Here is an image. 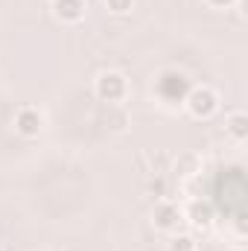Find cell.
Returning a JSON list of instances; mask_svg holds the SVG:
<instances>
[{"label":"cell","instance_id":"ba28073f","mask_svg":"<svg viewBox=\"0 0 248 251\" xmlns=\"http://www.w3.org/2000/svg\"><path fill=\"white\" fill-rule=\"evenodd\" d=\"M170 251H196V240L190 234H175L170 240Z\"/></svg>","mask_w":248,"mask_h":251},{"label":"cell","instance_id":"9c48e42d","mask_svg":"<svg viewBox=\"0 0 248 251\" xmlns=\"http://www.w3.org/2000/svg\"><path fill=\"white\" fill-rule=\"evenodd\" d=\"M131 6H134V0H105V9L114 12V15H125V12H131Z\"/></svg>","mask_w":248,"mask_h":251},{"label":"cell","instance_id":"8992f818","mask_svg":"<svg viewBox=\"0 0 248 251\" xmlns=\"http://www.w3.org/2000/svg\"><path fill=\"white\" fill-rule=\"evenodd\" d=\"M187 222L190 225H196V228H207L210 222H213V207L207 204V201H190V207H187Z\"/></svg>","mask_w":248,"mask_h":251},{"label":"cell","instance_id":"8fae6325","mask_svg":"<svg viewBox=\"0 0 248 251\" xmlns=\"http://www.w3.org/2000/svg\"><path fill=\"white\" fill-rule=\"evenodd\" d=\"M231 251H248L246 246H237V249H231Z\"/></svg>","mask_w":248,"mask_h":251},{"label":"cell","instance_id":"277c9868","mask_svg":"<svg viewBox=\"0 0 248 251\" xmlns=\"http://www.w3.org/2000/svg\"><path fill=\"white\" fill-rule=\"evenodd\" d=\"M41 128H44V114L38 108H32V105L18 108V114H15V131L21 137H38Z\"/></svg>","mask_w":248,"mask_h":251},{"label":"cell","instance_id":"52a82bcc","mask_svg":"<svg viewBox=\"0 0 248 251\" xmlns=\"http://www.w3.org/2000/svg\"><path fill=\"white\" fill-rule=\"evenodd\" d=\"M225 131L234 140H246L248 137V114L246 111H231L228 120H225Z\"/></svg>","mask_w":248,"mask_h":251},{"label":"cell","instance_id":"30bf717a","mask_svg":"<svg viewBox=\"0 0 248 251\" xmlns=\"http://www.w3.org/2000/svg\"><path fill=\"white\" fill-rule=\"evenodd\" d=\"M237 0H207V6H213V9H228V6H234Z\"/></svg>","mask_w":248,"mask_h":251},{"label":"cell","instance_id":"7a4b0ae2","mask_svg":"<svg viewBox=\"0 0 248 251\" xmlns=\"http://www.w3.org/2000/svg\"><path fill=\"white\" fill-rule=\"evenodd\" d=\"M94 91L102 102H123L128 94V82L120 70H102L94 82Z\"/></svg>","mask_w":248,"mask_h":251},{"label":"cell","instance_id":"5b68a950","mask_svg":"<svg viewBox=\"0 0 248 251\" xmlns=\"http://www.w3.org/2000/svg\"><path fill=\"white\" fill-rule=\"evenodd\" d=\"M85 9H88L85 0H53V12L64 24H79L85 18Z\"/></svg>","mask_w":248,"mask_h":251},{"label":"cell","instance_id":"6da1fadb","mask_svg":"<svg viewBox=\"0 0 248 251\" xmlns=\"http://www.w3.org/2000/svg\"><path fill=\"white\" fill-rule=\"evenodd\" d=\"M187 111L196 117V120H207L219 111V94L207 85H196L190 94H187Z\"/></svg>","mask_w":248,"mask_h":251},{"label":"cell","instance_id":"3957f363","mask_svg":"<svg viewBox=\"0 0 248 251\" xmlns=\"http://www.w3.org/2000/svg\"><path fill=\"white\" fill-rule=\"evenodd\" d=\"M152 222H155V228H158V231L175 234V231H178V225L184 222V210H181L178 204H173V201H161V204L155 207V213H152Z\"/></svg>","mask_w":248,"mask_h":251}]
</instances>
